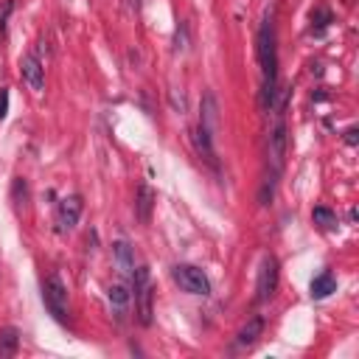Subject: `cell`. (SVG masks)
<instances>
[{
    "mask_svg": "<svg viewBox=\"0 0 359 359\" xmlns=\"http://www.w3.org/2000/svg\"><path fill=\"white\" fill-rule=\"evenodd\" d=\"M261 331H264V317H250V320L238 328V334H236V348H250V345H255L258 337H261Z\"/></svg>",
    "mask_w": 359,
    "mask_h": 359,
    "instance_id": "11",
    "label": "cell"
},
{
    "mask_svg": "<svg viewBox=\"0 0 359 359\" xmlns=\"http://www.w3.org/2000/svg\"><path fill=\"white\" fill-rule=\"evenodd\" d=\"M20 351V331L14 325L0 328V359H8Z\"/></svg>",
    "mask_w": 359,
    "mask_h": 359,
    "instance_id": "15",
    "label": "cell"
},
{
    "mask_svg": "<svg viewBox=\"0 0 359 359\" xmlns=\"http://www.w3.org/2000/svg\"><path fill=\"white\" fill-rule=\"evenodd\" d=\"M283 107L286 101H275L269 112H275V123L269 129V137H266V157H269V171L280 174L283 171V160H286V146H289V137H286V121H283Z\"/></svg>",
    "mask_w": 359,
    "mask_h": 359,
    "instance_id": "2",
    "label": "cell"
},
{
    "mask_svg": "<svg viewBox=\"0 0 359 359\" xmlns=\"http://www.w3.org/2000/svg\"><path fill=\"white\" fill-rule=\"evenodd\" d=\"M216 121H219V104H216V95L213 93H205L202 98V112H199V123L208 126L210 132L216 129Z\"/></svg>",
    "mask_w": 359,
    "mask_h": 359,
    "instance_id": "16",
    "label": "cell"
},
{
    "mask_svg": "<svg viewBox=\"0 0 359 359\" xmlns=\"http://www.w3.org/2000/svg\"><path fill=\"white\" fill-rule=\"evenodd\" d=\"M81 210H84L81 196H76V194L65 196V199L59 202V208H56V230H59V233H70V230L79 224Z\"/></svg>",
    "mask_w": 359,
    "mask_h": 359,
    "instance_id": "7",
    "label": "cell"
},
{
    "mask_svg": "<svg viewBox=\"0 0 359 359\" xmlns=\"http://www.w3.org/2000/svg\"><path fill=\"white\" fill-rule=\"evenodd\" d=\"M311 219H314L320 227H325V230H334V227H337V213L328 210V208H314V210H311Z\"/></svg>",
    "mask_w": 359,
    "mask_h": 359,
    "instance_id": "18",
    "label": "cell"
},
{
    "mask_svg": "<svg viewBox=\"0 0 359 359\" xmlns=\"http://www.w3.org/2000/svg\"><path fill=\"white\" fill-rule=\"evenodd\" d=\"M356 140H359V137H356V126L345 129V143H348V146H356Z\"/></svg>",
    "mask_w": 359,
    "mask_h": 359,
    "instance_id": "23",
    "label": "cell"
},
{
    "mask_svg": "<svg viewBox=\"0 0 359 359\" xmlns=\"http://www.w3.org/2000/svg\"><path fill=\"white\" fill-rule=\"evenodd\" d=\"M129 3H132V6H137V3H140V0H129Z\"/></svg>",
    "mask_w": 359,
    "mask_h": 359,
    "instance_id": "24",
    "label": "cell"
},
{
    "mask_svg": "<svg viewBox=\"0 0 359 359\" xmlns=\"http://www.w3.org/2000/svg\"><path fill=\"white\" fill-rule=\"evenodd\" d=\"M278 177L280 174H275V171H269L266 177H264V185H261V191H258V205H269L272 202V196H275V185H278Z\"/></svg>",
    "mask_w": 359,
    "mask_h": 359,
    "instance_id": "17",
    "label": "cell"
},
{
    "mask_svg": "<svg viewBox=\"0 0 359 359\" xmlns=\"http://www.w3.org/2000/svg\"><path fill=\"white\" fill-rule=\"evenodd\" d=\"M194 146H196V151H199L208 163H216V151H213V132H210L208 126L196 123V129H194Z\"/></svg>",
    "mask_w": 359,
    "mask_h": 359,
    "instance_id": "13",
    "label": "cell"
},
{
    "mask_svg": "<svg viewBox=\"0 0 359 359\" xmlns=\"http://www.w3.org/2000/svg\"><path fill=\"white\" fill-rule=\"evenodd\" d=\"M20 73H22V81L34 90V93H42L45 90V67H42V59L36 53H28L22 62H20Z\"/></svg>",
    "mask_w": 359,
    "mask_h": 359,
    "instance_id": "8",
    "label": "cell"
},
{
    "mask_svg": "<svg viewBox=\"0 0 359 359\" xmlns=\"http://www.w3.org/2000/svg\"><path fill=\"white\" fill-rule=\"evenodd\" d=\"M328 22H331V11L328 8H317V11H311V34H323L325 28H328Z\"/></svg>",
    "mask_w": 359,
    "mask_h": 359,
    "instance_id": "19",
    "label": "cell"
},
{
    "mask_svg": "<svg viewBox=\"0 0 359 359\" xmlns=\"http://www.w3.org/2000/svg\"><path fill=\"white\" fill-rule=\"evenodd\" d=\"M42 300H45V309L53 314L56 323L67 325L70 314H67V286L65 280L59 278V272H50L42 283Z\"/></svg>",
    "mask_w": 359,
    "mask_h": 359,
    "instance_id": "4",
    "label": "cell"
},
{
    "mask_svg": "<svg viewBox=\"0 0 359 359\" xmlns=\"http://www.w3.org/2000/svg\"><path fill=\"white\" fill-rule=\"evenodd\" d=\"M280 283V264L275 255H264L261 266H258V280H255V303H269L278 292Z\"/></svg>",
    "mask_w": 359,
    "mask_h": 359,
    "instance_id": "5",
    "label": "cell"
},
{
    "mask_svg": "<svg viewBox=\"0 0 359 359\" xmlns=\"http://www.w3.org/2000/svg\"><path fill=\"white\" fill-rule=\"evenodd\" d=\"M107 297H109V306H112L115 317L123 320L126 311H129V306H132V292H129V286H126V283H112V286L107 289Z\"/></svg>",
    "mask_w": 359,
    "mask_h": 359,
    "instance_id": "10",
    "label": "cell"
},
{
    "mask_svg": "<svg viewBox=\"0 0 359 359\" xmlns=\"http://www.w3.org/2000/svg\"><path fill=\"white\" fill-rule=\"evenodd\" d=\"M311 297L314 300H325L328 294H334L337 292V278H334V272L331 269H323L320 275H314L311 278Z\"/></svg>",
    "mask_w": 359,
    "mask_h": 359,
    "instance_id": "12",
    "label": "cell"
},
{
    "mask_svg": "<svg viewBox=\"0 0 359 359\" xmlns=\"http://www.w3.org/2000/svg\"><path fill=\"white\" fill-rule=\"evenodd\" d=\"M132 300H135V314L140 325H151L154 323V289H151V278L146 266H135L132 275Z\"/></svg>",
    "mask_w": 359,
    "mask_h": 359,
    "instance_id": "3",
    "label": "cell"
},
{
    "mask_svg": "<svg viewBox=\"0 0 359 359\" xmlns=\"http://www.w3.org/2000/svg\"><path fill=\"white\" fill-rule=\"evenodd\" d=\"M171 278L180 283V289L182 292H188V294H199V297H208L210 294V278L199 269V266H194V264H177L174 269H171Z\"/></svg>",
    "mask_w": 359,
    "mask_h": 359,
    "instance_id": "6",
    "label": "cell"
},
{
    "mask_svg": "<svg viewBox=\"0 0 359 359\" xmlns=\"http://www.w3.org/2000/svg\"><path fill=\"white\" fill-rule=\"evenodd\" d=\"M8 115V90L0 87V121Z\"/></svg>",
    "mask_w": 359,
    "mask_h": 359,
    "instance_id": "22",
    "label": "cell"
},
{
    "mask_svg": "<svg viewBox=\"0 0 359 359\" xmlns=\"http://www.w3.org/2000/svg\"><path fill=\"white\" fill-rule=\"evenodd\" d=\"M112 258H115L118 272L132 280V275H135V250H132V244L123 241V238L115 241V244H112Z\"/></svg>",
    "mask_w": 359,
    "mask_h": 359,
    "instance_id": "9",
    "label": "cell"
},
{
    "mask_svg": "<svg viewBox=\"0 0 359 359\" xmlns=\"http://www.w3.org/2000/svg\"><path fill=\"white\" fill-rule=\"evenodd\" d=\"M255 53H258V65H261V107L272 109V104L278 98V34H275L272 14H266L258 28Z\"/></svg>",
    "mask_w": 359,
    "mask_h": 359,
    "instance_id": "1",
    "label": "cell"
},
{
    "mask_svg": "<svg viewBox=\"0 0 359 359\" xmlns=\"http://www.w3.org/2000/svg\"><path fill=\"white\" fill-rule=\"evenodd\" d=\"M151 208H154V191L143 182V185L137 188V196H135V216L146 224V222L151 219Z\"/></svg>",
    "mask_w": 359,
    "mask_h": 359,
    "instance_id": "14",
    "label": "cell"
},
{
    "mask_svg": "<svg viewBox=\"0 0 359 359\" xmlns=\"http://www.w3.org/2000/svg\"><path fill=\"white\" fill-rule=\"evenodd\" d=\"M11 11H14V0H3V3H0V34H6Z\"/></svg>",
    "mask_w": 359,
    "mask_h": 359,
    "instance_id": "21",
    "label": "cell"
},
{
    "mask_svg": "<svg viewBox=\"0 0 359 359\" xmlns=\"http://www.w3.org/2000/svg\"><path fill=\"white\" fill-rule=\"evenodd\" d=\"M11 196H14V205L17 208H22L25 205V199H28V185H25V180H14V185H11Z\"/></svg>",
    "mask_w": 359,
    "mask_h": 359,
    "instance_id": "20",
    "label": "cell"
}]
</instances>
